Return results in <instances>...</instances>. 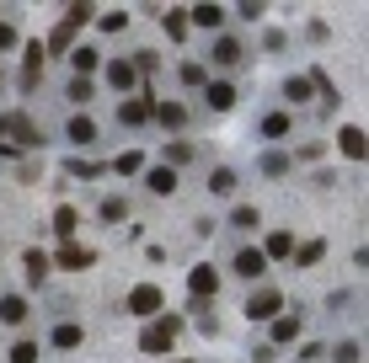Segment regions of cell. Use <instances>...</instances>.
<instances>
[{
  "mask_svg": "<svg viewBox=\"0 0 369 363\" xmlns=\"http://www.w3.org/2000/svg\"><path fill=\"white\" fill-rule=\"evenodd\" d=\"M129 310H134V315H155V310H161V288H150V283L134 288V294H129Z\"/></svg>",
  "mask_w": 369,
  "mask_h": 363,
  "instance_id": "obj_1",
  "label": "cell"
},
{
  "mask_svg": "<svg viewBox=\"0 0 369 363\" xmlns=\"http://www.w3.org/2000/svg\"><path fill=\"white\" fill-rule=\"evenodd\" d=\"M278 294H273V288H263V294H252V300H246V315H252V321H263V315H273V310H278Z\"/></svg>",
  "mask_w": 369,
  "mask_h": 363,
  "instance_id": "obj_2",
  "label": "cell"
},
{
  "mask_svg": "<svg viewBox=\"0 0 369 363\" xmlns=\"http://www.w3.org/2000/svg\"><path fill=\"white\" fill-rule=\"evenodd\" d=\"M171 331H177V321H161L155 331H144V353H161V347L171 342Z\"/></svg>",
  "mask_w": 369,
  "mask_h": 363,
  "instance_id": "obj_3",
  "label": "cell"
},
{
  "mask_svg": "<svg viewBox=\"0 0 369 363\" xmlns=\"http://www.w3.org/2000/svg\"><path fill=\"white\" fill-rule=\"evenodd\" d=\"M263 267H267V257H263V251H241V257H236V273H246V278H257Z\"/></svg>",
  "mask_w": 369,
  "mask_h": 363,
  "instance_id": "obj_4",
  "label": "cell"
},
{
  "mask_svg": "<svg viewBox=\"0 0 369 363\" xmlns=\"http://www.w3.org/2000/svg\"><path fill=\"white\" fill-rule=\"evenodd\" d=\"M230 101H236V86H230V81H214V86H209V107H230Z\"/></svg>",
  "mask_w": 369,
  "mask_h": 363,
  "instance_id": "obj_5",
  "label": "cell"
},
{
  "mask_svg": "<svg viewBox=\"0 0 369 363\" xmlns=\"http://www.w3.org/2000/svg\"><path fill=\"white\" fill-rule=\"evenodd\" d=\"M70 139H75V144H91V139H97V123H91V118H75V123H70Z\"/></svg>",
  "mask_w": 369,
  "mask_h": 363,
  "instance_id": "obj_6",
  "label": "cell"
},
{
  "mask_svg": "<svg viewBox=\"0 0 369 363\" xmlns=\"http://www.w3.org/2000/svg\"><path fill=\"white\" fill-rule=\"evenodd\" d=\"M21 315H27V300H17V294L0 304V321H21Z\"/></svg>",
  "mask_w": 369,
  "mask_h": 363,
  "instance_id": "obj_7",
  "label": "cell"
},
{
  "mask_svg": "<svg viewBox=\"0 0 369 363\" xmlns=\"http://www.w3.org/2000/svg\"><path fill=\"white\" fill-rule=\"evenodd\" d=\"M209 288H214V267H198V273H193V294H198V300H204Z\"/></svg>",
  "mask_w": 369,
  "mask_h": 363,
  "instance_id": "obj_8",
  "label": "cell"
},
{
  "mask_svg": "<svg viewBox=\"0 0 369 363\" xmlns=\"http://www.w3.org/2000/svg\"><path fill=\"white\" fill-rule=\"evenodd\" d=\"M54 347H81V326H59L54 331Z\"/></svg>",
  "mask_w": 369,
  "mask_h": 363,
  "instance_id": "obj_9",
  "label": "cell"
},
{
  "mask_svg": "<svg viewBox=\"0 0 369 363\" xmlns=\"http://www.w3.org/2000/svg\"><path fill=\"white\" fill-rule=\"evenodd\" d=\"M161 123H166V128H182V123H187V112L177 107V101H166V107H161Z\"/></svg>",
  "mask_w": 369,
  "mask_h": 363,
  "instance_id": "obj_10",
  "label": "cell"
},
{
  "mask_svg": "<svg viewBox=\"0 0 369 363\" xmlns=\"http://www.w3.org/2000/svg\"><path fill=\"white\" fill-rule=\"evenodd\" d=\"M144 112H150V97H144V101H123V123H140Z\"/></svg>",
  "mask_w": 369,
  "mask_h": 363,
  "instance_id": "obj_11",
  "label": "cell"
},
{
  "mask_svg": "<svg viewBox=\"0 0 369 363\" xmlns=\"http://www.w3.org/2000/svg\"><path fill=\"white\" fill-rule=\"evenodd\" d=\"M263 128H267V139H284V134H289V118H284V112H273Z\"/></svg>",
  "mask_w": 369,
  "mask_h": 363,
  "instance_id": "obj_12",
  "label": "cell"
},
{
  "mask_svg": "<svg viewBox=\"0 0 369 363\" xmlns=\"http://www.w3.org/2000/svg\"><path fill=\"white\" fill-rule=\"evenodd\" d=\"M150 187H155V193H171V187H177V177L161 166V171H150Z\"/></svg>",
  "mask_w": 369,
  "mask_h": 363,
  "instance_id": "obj_13",
  "label": "cell"
},
{
  "mask_svg": "<svg viewBox=\"0 0 369 363\" xmlns=\"http://www.w3.org/2000/svg\"><path fill=\"white\" fill-rule=\"evenodd\" d=\"M43 273H48V267H43V251H27V278L43 283Z\"/></svg>",
  "mask_w": 369,
  "mask_h": 363,
  "instance_id": "obj_14",
  "label": "cell"
},
{
  "mask_svg": "<svg viewBox=\"0 0 369 363\" xmlns=\"http://www.w3.org/2000/svg\"><path fill=\"white\" fill-rule=\"evenodd\" d=\"M32 358H38V342H17L11 347V363H32Z\"/></svg>",
  "mask_w": 369,
  "mask_h": 363,
  "instance_id": "obj_15",
  "label": "cell"
},
{
  "mask_svg": "<svg viewBox=\"0 0 369 363\" xmlns=\"http://www.w3.org/2000/svg\"><path fill=\"white\" fill-rule=\"evenodd\" d=\"M236 54H241V43H236V38H220V48H214V59H236Z\"/></svg>",
  "mask_w": 369,
  "mask_h": 363,
  "instance_id": "obj_16",
  "label": "cell"
},
{
  "mask_svg": "<svg viewBox=\"0 0 369 363\" xmlns=\"http://www.w3.org/2000/svg\"><path fill=\"white\" fill-rule=\"evenodd\" d=\"M193 21H198V27H220V11H214V6H198V11H193Z\"/></svg>",
  "mask_w": 369,
  "mask_h": 363,
  "instance_id": "obj_17",
  "label": "cell"
},
{
  "mask_svg": "<svg viewBox=\"0 0 369 363\" xmlns=\"http://www.w3.org/2000/svg\"><path fill=\"white\" fill-rule=\"evenodd\" d=\"M343 150H348V155H364V139H359V128H343Z\"/></svg>",
  "mask_w": 369,
  "mask_h": 363,
  "instance_id": "obj_18",
  "label": "cell"
},
{
  "mask_svg": "<svg viewBox=\"0 0 369 363\" xmlns=\"http://www.w3.org/2000/svg\"><path fill=\"white\" fill-rule=\"evenodd\" d=\"M230 187H236V177H230V171H214V177H209V193H230Z\"/></svg>",
  "mask_w": 369,
  "mask_h": 363,
  "instance_id": "obj_19",
  "label": "cell"
},
{
  "mask_svg": "<svg viewBox=\"0 0 369 363\" xmlns=\"http://www.w3.org/2000/svg\"><path fill=\"white\" fill-rule=\"evenodd\" d=\"M59 262H64V267H86L91 257H86V251H75V246H64V257H59Z\"/></svg>",
  "mask_w": 369,
  "mask_h": 363,
  "instance_id": "obj_20",
  "label": "cell"
},
{
  "mask_svg": "<svg viewBox=\"0 0 369 363\" xmlns=\"http://www.w3.org/2000/svg\"><path fill=\"white\" fill-rule=\"evenodd\" d=\"M140 166H144V155H140V150H129V155H118V171H140Z\"/></svg>",
  "mask_w": 369,
  "mask_h": 363,
  "instance_id": "obj_21",
  "label": "cell"
},
{
  "mask_svg": "<svg viewBox=\"0 0 369 363\" xmlns=\"http://www.w3.org/2000/svg\"><path fill=\"white\" fill-rule=\"evenodd\" d=\"M284 97H289V101H305V97H310V86H305V81H289V86H284Z\"/></svg>",
  "mask_w": 369,
  "mask_h": 363,
  "instance_id": "obj_22",
  "label": "cell"
},
{
  "mask_svg": "<svg viewBox=\"0 0 369 363\" xmlns=\"http://www.w3.org/2000/svg\"><path fill=\"white\" fill-rule=\"evenodd\" d=\"M75 70H97V48H81L75 54Z\"/></svg>",
  "mask_w": 369,
  "mask_h": 363,
  "instance_id": "obj_23",
  "label": "cell"
},
{
  "mask_svg": "<svg viewBox=\"0 0 369 363\" xmlns=\"http://www.w3.org/2000/svg\"><path fill=\"white\" fill-rule=\"evenodd\" d=\"M284 251H289V235H273V241H267V251H263V257H284Z\"/></svg>",
  "mask_w": 369,
  "mask_h": 363,
  "instance_id": "obj_24",
  "label": "cell"
},
{
  "mask_svg": "<svg viewBox=\"0 0 369 363\" xmlns=\"http://www.w3.org/2000/svg\"><path fill=\"white\" fill-rule=\"evenodd\" d=\"M316 257H321V241H310V246H300V267H310V262H316Z\"/></svg>",
  "mask_w": 369,
  "mask_h": 363,
  "instance_id": "obj_25",
  "label": "cell"
},
{
  "mask_svg": "<svg viewBox=\"0 0 369 363\" xmlns=\"http://www.w3.org/2000/svg\"><path fill=\"white\" fill-rule=\"evenodd\" d=\"M54 224H59V235H70V230H75V208H59V219H54Z\"/></svg>",
  "mask_w": 369,
  "mask_h": 363,
  "instance_id": "obj_26",
  "label": "cell"
},
{
  "mask_svg": "<svg viewBox=\"0 0 369 363\" xmlns=\"http://www.w3.org/2000/svg\"><path fill=\"white\" fill-rule=\"evenodd\" d=\"M11 43H17V32H11L6 21H0V48H11Z\"/></svg>",
  "mask_w": 369,
  "mask_h": 363,
  "instance_id": "obj_27",
  "label": "cell"
}]
</instances>
